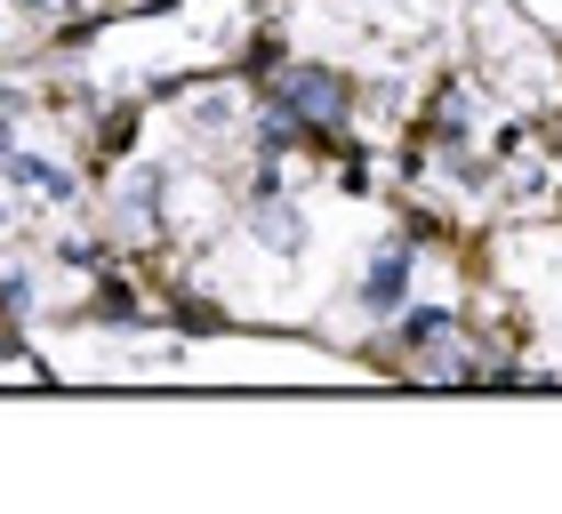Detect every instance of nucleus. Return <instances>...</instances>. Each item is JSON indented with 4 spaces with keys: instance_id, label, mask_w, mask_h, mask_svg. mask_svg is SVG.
<instances>
[{
    "instance_id": "1",
    "label": "nucleus",
    "mask_w": 562,
    "mask_h": 514,
    "mask_svg": "<svg viewBox=\"0 0 562 514\" xmlns=\"http://www.w3.org/2000/svg\"><path fill=\"white\" fill-rule=\"evenodd\" d=\"M402 273H411V257H402V249L378 257V273H370V305H394V298H402Z\"/></svg>"
}]
</instances>
